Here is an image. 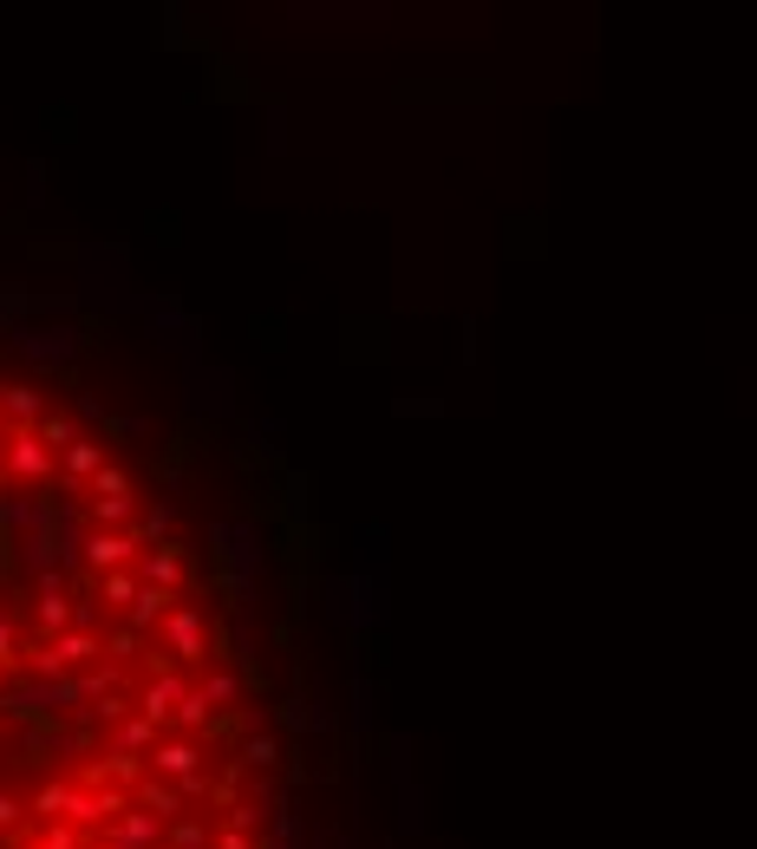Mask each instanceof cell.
I'll use <instances>...</instances> for the list:
<instances>
[{
    "instance_id": "28",
    "label": "cell",
    "mask_w": 757,
    "mask_h": 849,
    "mask_svg": "<svg viewBox=\"0 0 757 849\" xmlns=\"http://www.w3.org/2000/svg\"><path fill=\"white\" fill-rule=\"evenodd\" d=\"M46 706H85V700H78V680H53V686H46Z\"/></svg>"
},
{
    "instance_id": "32",
    "label": "cell",
    "mask_w": 757,
    "mask_h": 849,
    "mask_svg": "<svg viewBox=\"0 0 757 849\" xmlns=\"http://www.w3.org/2000/svg\"><path fill=\"white\" fill-rule=\"evenodd\" d=\"M0 693H7V673H0Z\"/></svg>"
},
{
    "instance_id": "2",
    "label": "cell",
    "mask_w": 757,
    "mask_h": 849,
    "mask_svg": "<svg viewBox=\"0 0 757 849\" xmlns=\"http://www.w3.org/2000/svg\"><path fill=\"white\" fill-rule=\"evenodd\" d=\"M0 478H13V484H46V478H53V451H46L33 431H7V438H0Z\"/></svg>"
},
{
    "instance_id": "17",
    "label": "cell",
    "mask_w": 757,
    "mask_h": 849,
    "mask_svg": "<svg viewBox=\"0 0 757 849\" xmlns=\"http://www.w3.org/2000/svg\"><path fill=\"white\" fill-rule=\"evenodd\" d=\"M209 830L203 817H177V824H164V849H209Z\"/></svg>"
},
{
    "instance_id": "10",
    "label": "cell",
    "mask_w": 757,
    "mask_h": 849,
    "mask_svg": "<svg viewBox=\"0 0 757 849\" xmlns=\"http://www.w3.org/2000/svg\"><path fill=\"white\" fill-rule=\"evenodd\" d=\"M132 810H150L157 824H177V817H183V797H177V784H164V778L144 772V778L132 784Z\"/></svg>"
},
{
    "instance_id": "29",
    "label": "cell",
    "mask_w": 757,
    "mask_h": 849,
    "mask_svg": "<svg viewBox=\"0 0 757 849\" xmlns=\"http://www.w3.org/2000/svg\"><path fill=\"white\" fill-rule=\"evenodd\" d=\"M20 817H27V804H20V797H7V790H0V837H7V830H20Z\"/></svg>"
},
{
    "instance_id": "23",
    "label": "cell",
    "mask_w": 757,
    "mask_h": 849,
    "mask_svg": "<svg viewBox=\"0 0 757 849\" xmlns=\"http://www.w3.org/2000/svg\"><path fill=\"white\" fill-rule=\"evenodd\" d=\"M33 849H85V837H78L72 824H46V830H40V843H33Z\"/></svg>"
},
{
    "instance_id": "25",
    "label": "cell",
    "mask_w": 757,
    "mask_h": 849,
    "mask_svg": "<svg viewBox=\"0 0 757 849\" xmlns=\"http://www.w3.org/2000/svg\"><path fill=\"white\" fill-rule=\"evenodd\" d=\"M255 824H262V804H249V797H242V804H229V830H242V837H249Z\"/></svg>"
},
{
    "instance_id": "4",
    "label": "cell",
    "mask_w": 757,
    "mask_h": 849,
    "mask_svg": "<svg viewBox=\"0 0 757 849\" xmlns=\"http://www.w3.org/2000/svg\"><path fill=\"white\" fill-rule=\"evenodd\" d=\"M144 556V543L132 530H85V543H78V563L92 568V575H112V568H132Z\"/></svg>"
},
{
    "instance_id": "24",
    "label": "cell",
    "mask_w": 757,
    "mask_h": 849,
    "mask_svg": "<svg viewBox=\"0 0 757 849\" xmlns=\"http://www.w3.org/2000/svg\"><path fill=\"white\" fill-rule=\"evenodd\" d=\"M92 719H98V725H118V719H125V712H132V700H125V693H105V700H92Z\"/></svg>"
},
{
    "instance_id": "22",
    "label": "cell",
    "mask_w": 757,
    "mask_h": 849,
    "mask_svg": "<svg viewBox=\"0 0 757 849\" xmlns=\"http://www.w3.org/2000/svg\"><path fill=\"white\" fill-rule=\"evenodd\" d=\"M132 536H138V543H170V510H164V503H157V510H144V523L132 530Z\"/></svg>"
},
{
    "instance_id": "19",
    "label": "cell",
    "mask_w": 757,
    "mask_h": 849,
    "mask_svg": "<svg viewBox=\"0 0 757 849\" xmlns=\"http://www.w3.org/2000/svg\"><path fill=\"white\" fill-rule=\"evenodd\" d=\"M242 765H249V772H275V765H281V738H275V732L242 738Z\"/></svg>"
},
{
    "instance_id": "20",
    "label": "cell",
    "mask_w": 757,
    "mask_h": 849,
    "mask_svg": "<svg viewBox=\"0 0 757 849\" xmlns=\"http://www.w3.org/2000/svg\"><path fill=\"white\" fill-rule=\"evenodd\" d=\"M85 496H132V471H125V464H105V471L85 484Z\"/></svg>"
},
{
    "instance_id": "13",
    "label": "cell",
    "mask_w": 757,
    "mask_h": 849,
    "mask_svg": "<svg viewBox=\"0 0 757 849\" xmlns=\"http://www.w3.org/2000/svg\"><path fill=\"white\" fill-rule=\"evenodd\" d=\"M132 516H138V496H92L85 503L92 530H132Z\"/></svg>"
},
{
    "instance_id": "8",
    "label": "cell",
    "mask_w": 757,
    "mask_h": 849,
    "mask_svg": "<svg viewBox=\"0 0 757 849\" xmlns=\"http://www.w3.org/2000/svg\"><path fill=\"white\" fill-rule=\"evenodd\" d=\"M72 608H78V601L60 588V575H40V601H33V628H40V640L66 635V628H72Z\"/></svg>"
},
{
    "instance_id": "9",
    "label": "cell",
    "mask_w": 757,
    "mask_h": 849,
    "mask_svg": "<svg viewBox=\"0 0 757 849\" xmlns=\"http://www.w3.org/2000/svg\"><path fill=\"white\" fill-rule=\"evenodd\" d=\"M46 412L53 406L40 399V386H0V419H7V431H33Z\"/></svg>"
},
{
    "instance_id": "3",
    "label": "cell",
    "mask_w": 757,
    "mask_h": 849,
    "mask_svg": "<svg viewBox=\"0 0 757 849\" xmlns=\"http://www.w3.org/2000/svg\"><path fill=\"white\" fill-rule=\"evenodd\" d=\"M144 772H150V778H164V784L197 778V772H203V745H197V738H177V732H164V738L144 752Z\"/></svg>"
},
{
    "instance_id": "30",
    "label": "cell",
    "mask_w": 757,
    "mask_h": 849,
    "mask_svg": "<svg viewBox=\"0 0 757 849\" xmlns=\"http://www.w3.org/2000/svg\"><path fill=\"white\" fill-rule=\"evenodd\" d=\"M112 653H118V660H132V653H138V635H132V628H125V635H112Z\"/></svg>"
},
{
    "instance_id": "12",
    "label": "cell",
    "mask_w": 757,
    "mask_h": 849,
    "mask_svg": "<svg viewBox=\"0 0 757 849\" xmlns=\"http://www.w3.org/2000/svg\"><path fill=\"white\" fill-rule=\"evenodd\" d=\"M170 725H177V738H197V745H203L209 725H215V712H209V706H203V693L190 686V693L177 700V712H170Z\"/></svg>"
},
{
    "instance_id": "33",
    "label": "cell",
    "mask_w": 757,
    "mask_h": 849,
    "mask_svg": "<svg viewBox=\"0 0 757 849\" xmlns=\"http://www.w3.org/2000/svg\"><path fill=\"white\" fill-rule=\"evenodd\" d=\"M0 438H7V419H0Z\"/></svg>"
},
{
    "instance_id": "14",
    "label": "cell",
    "mask_w": 757,
    "mask_h": 849,
    "mask_svg": "<svg viewBox=\"0 0 757 849\" xmlns=\"http://www.w3.org/2000/svg\"><path fill=\"white\" fill-rule=\"evenodd\" d=\"M112 738H118V752H132V758H144L157 738H164V725H150L144 712H125L118 725H112Z\"/></svg>"
},
{
    "instance_id": "6",
    "label": "cell",
    "mask_w": 757,
    "mask_h": 849,
    "mask_svg": "<svg viewBox=\"0 0 757 849\" xmlns=\"http://www.w3.org/2000/svg\"><path fill=\"white\" fill-rule=\"evenodd\" d=\"M132 575H138V588L177 595V588H183V549H177V543H157V549H144L138 563H132Z\"/></svg>"
},
{
    "instance_id": "11",
    "label": "cell",
    "mask_w": 757,
    "mask_h": 849,
    "mask_svg": "<svg viewBox=\"0 0 757 849\" xmlns=\"http://www.w3.org/2000/svg\"><path fill=\"white\" fill-rule=\"evenodd\" d=\"M177 608V595H164V588H138V601L125 608V628L132 635H157V621Z\"/></svg>"
},
{
    "instance_id": "27",
    "label": "cell",
    "mask_w": 757,
    "mask_h": 849,
    "mask_svg": "<svg viewBox=\"0 0 757 849\" xmlns=\"http://www.w3.org/2000/svg\"><path fill=\"white\" fill-rule=\"evenodd\" d=\"M13 660H20V635H13V621L0 615V673H7Z\"/></svg>"
},
{
    "instance_id": "31",
    "label": "cell",
    "mask_w": 757,
    "mask_h": 849,
    "mask_svg": "<svg viewBox=\"0 0 757 849\" xmlns=\"http://www.w3.org/2000/svg\"><path fill=\"white\" fill-rule=\"evenodd\" d=\"M85 849H125V843H112V837H98V843H85Z\"/></svg>"
},
{
    "instance_id": "15",
    "label": "cell",
    "mask_w": 757,
    "mask_h": 849,
    "mask_svg": "<svg viewBox=\"0 0 757 849\" xmlns=\"http://www.w3.org/2000/svg\"><path fill=\"white\" fill-rule=\"evenodd\" d=\"M190 686L203 693V706H209V712H222V706H235V700H242V680H235L229 667H209L203 680H190Z\"/></svg>"
},
{
    "instance_id": "5",
    "label": "cell",
    "mask_w": 757,
    "mask_h": 849,
    "mask_svg": "<svg viewBox=\"0 0 757 849\" xmlns=\"http://www.w3.org/2000/svg\"><path fill=\"white\" fill-rule=\"evenodd\" d=\"M183 693H190V673H183V667H157V673H150V686L138 693V706H132V712H144L150 725H170V712H177V700H183Z\"/></svg>"
},
{
    "instance_id": "21",
    "label": "cell",
    "mask_w": 757,
    "mask_h": 849,
    "mask_svg": "<svg viewBox=\"0 0 757 849\" xmlns=\"http://www.w3.org/2000/svg\"><path fill=\"white\" fill-rule=\"evenodd\" d=\"M105 693H118V673H112V667L78 673V700H105Z\"/></svg>"
},
{
    "instance_id": "18",
    "label": "cell",
    "mask_w": 757,
    "mask_h": 849,
    "mask_svg": "<svg viewBox=\"0 0 757 849\" xmlns=\"http://www.w3.org/2000/svg\"><path fill=\"white\" fill-rule=\"evenodd\" d=\"M33 438H40V444H46V451H53V458H60V451H66V444H78V424H72L66 412H46V419L33 424Z\"/></svg>"
},
{
    "instance_id": "7",
    "label": "cell",
    "mask_w": 757,
    "mask_h": 849,
    "mask_svg": "<svg viewBox=\"0 0 757 849\" xmlns=\"http://www.w3.org/2000/svg\"><path fill=\"white\" fill-rule=\"evenodd\" d=\"M105 464H112V458H105V438H85V431H78V444L60 451V478H66V491H85Z\"/></svg>"
},
{
    "instance_id": "16",
    "label": "cell",
    "mask_w": 757,
    "mask_h": 849,
    "mask_svg": "<svg viewBox=\"0 0 757 849\" xmlns=\"http://www.w3.org/2000/svg\"><path fill=\"white\" fill-rule=\"evenodd\" d=\"M98 601L125 615V608L138 601V575H132V568H112V575H98Z\"/></svg>"
},
{
    "instance_id": "26",
    "label": "cell",
    "mask_w": 757,
    "mask_h": 849,
    "mask_svg": "<svg viewBox=\"0 0 757 849\" xmlns=\"http://www.w3.org/2000/svg\"><path fill=\"white\" fill-rule=\"evenodd\" d=\"M177 797H183V804H203V797H215V784H209V772H197V778H183V784H177Z\"/></svg>"
},
{
    "instance_id": "1",
    "label": "cell",
    "mask_w": 757,
    "mask_h": 849,
    "mask_svg": "<svg viewBox=\"0 0 757 849\" xmlns=\"http://www.w3.org/2000/svg\"><path fill=\"white\" fill-rule=\"evenodd\" d=\"M157 640H164V660L190 673V667H203V660H209V615L177 601V608L157 621Z\"/></svg>"
}]
</instances>
